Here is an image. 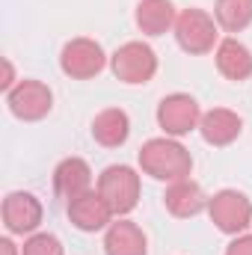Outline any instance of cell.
<instances>
[{
  "instance_id": "21",
  "label": "cell",
  "mask_w": 252,
  "mask_h": 255,
  "mask_svg": "<svg viewBox=\"0 0 252 255\" xmlns=\"http://www.w3.org/2000/svg\"><path fill=\"white\" fill-rule=\"evenodd\" d=\"M6 80H3V92H12V77H15V74H12V63H9V60H6Z\"/></svg>"
},
{
  "instance_id": "13",
  "label": "cell",
  "mask_w": 252,
  "mask_h": 255,
  "mask_svg": "<svg viewBox=\"0 0 252 255\" xmlns=\"http://www.w3.org/2000/svg\"><path fill=\"white\" fill-rule=\"evenodd\" d=\"M104 253L107 255H145V235L139 226L130 220H119L107 229L104 238Z\"/></svg>"
},
{
  "instance_id": "15",
  "label": "cell",
  "mask_w": 252,
  "mask_h": 255,
  "mask_svg": "<svg viewBox=\"0 0 252 255\" xmlns=\"http://www.w3.org/2000/svg\"><path fill=\"white\" fill-rule=\"evenodd\" d=\"M127 133H130V119L125 110H104L92 122V136L104 148H119L127 139Z\"/></svg>"
},
{
  "instance_id": "19",
  "label": "cell",
  "mask_w": 252,
  "mask_h": 255,
  "mask_svg": "<svg viewBox=\"0 0 252 255\" xmlns=\"http://www.w3.org/2000/svg\"><path fill=\"white\" fill-rule=\"evenodd\" d=\"M21 255H63V244L54 235H33L24 244Z\"/></svg>"
},
{
  "instance_id": "14",
  "label": "cell",
  "mask_w": 252,
  "mask_h": 255,
  "mask_svg": "<svg viewBox=\"0 0 252 255\" xmlns=\"http://www.w3.org/2000/svg\"><path fill=\"white\" fill-rule=\"evenodd\" d=\"M217 68L229 80H247L252 74V54L238 39H226L217 48Z\"/></svg>"
},
{
  "instance_id": "8",
  "label": "cell",
  "mask_w": 252,
  "mask_h": 255,
  "mask_svg": "<svg viewBox=\"0 0 252 255\" xmlns=\"http://www.w3.org/2000/svg\"><path fill=\"white\" fill-rule=\"evenodd\" d=\"M60 65H63V71L68 77L86 80V77H95L104 68V51L92 39H74V42H68L63 48Z\"/></svg>"
},
{
  "instance_id": "17",
  "label": "cell",
  "mask_w": 252,
  "mask_h": 255,
  "mask_svg": "<svg viewBox=\"0 0 252 255\" xmlns=\"http://www.w3.org/2000/svg\"><path fill=\"white\" fill-rule=\"evenodd\" d=\"M166 208H169L175 217H196V214L205 208L202 187L193 184L190 178H184V181H172V187L166 190Z\"/></svg>"
},
{
  "instance_id": "7",
  "label": "cell",
  "mask_w": 252,
  "mask_h": 255,
  "mask_svg": "<svg viewBox=\"0 0 252 255\" xmlns=\"http://www.w3.org/2000/svg\"><path fill=\"white\" fill-rule=\"evenodd\" d=\"M157 122H160V128H163L166 133L184 136V133H190L193 128L202 122V113H199V104H196L190 95L175 92V95H169V98L160 101V107H157Z\"/></svg>"
},
{
  "instance_id": "11",
  "label": "cell",
  "mask_w": 252,
  "mask_h": 255,
  "mask_svg": "<svg viewBox=\"0 0 252 255\" xmlns=\"http://www.w3.org/2000/svg\"><path fill=\"white\" fill-rule=\"evenodd\" d=\"M54 190L60 199H68V202L92 190V172H89L86 160H80V157L63 160L54 172Z\"/></svg>"
},
{
  "instance_id": "12",
  "label": "cell",
  "mask_w": 252,
  "mask_h": 255,
  "mask_svg": "<svg viewBox=\"0 0 252 255\" xmlns=\"http://www.w3.org/2000/svg\"><path fill=\"white\" fill-rule=\"evenodd\" d=\"M199 130H202L205 142H211V145H229V142H235L238 133H241V116L232 113V110L217 107V110H211V113L202 116Z\"/></svg>"
},
{
  "instance_id": "5",
  "label": "cell",
  "mask_w": 252,
  "mask_h": 255,
  "mask_svg": "<svg viewBox=\"0 0 252 255\" xmlns=\"http://www.w3.org/2000/svg\"><path fill=\"white\" fill-rule=\"evenodd\" d=\"M208 211H211V220L217 223V229L226 232V235H238V232H244V229L250 226V220H252L250 199H247L244 193H238V190L217 193V196L211 199Z\"/></svg>"
},
{
  "instance_id": "6",
  "label": "cell",
  "mask_w": 252,
  "mask_h": 255,
  "mask_svg": "<svg viewBox=\"0 0 252 255\" xmlns=\"http://www.w3.org/2000/svg\"><path fill=\"white\" fill-rule=\"evenodd\" d=\"M6 101H9L12 116H18L24 122H36V119H42V116L51 113L54 95L39 80H21L12 92H6Z\"/></svg>"
},
{
  "instance_id": "9",
  "label": "cell",
  "mask_w": 252,
  "mask_h": 255,
  "mask_svg": "<svg viewBox=\"0 0 252 255\" xmlns=\"http://www.w3.org/2000/svg\"><path fill=\"white\" fill-rule=\"evenodd\" d=\"M3 223L12 235H30L42 223V205L33 193H9L3 199Z\"/></svg>"
},
{
  "instance_id": "22",
  "label": "cell",
  "mask_w": 252,
  "mask_h": 255,
  "mask_svg": "<svg viewBox=\"0 0 252 255\" xmlns=\"http://www.w3.org/2000/svg\"><path fill=\"white\" fill-rule=\"evenodd\" d=\"M0 253L3 255H15V244H12L9 238H3V241H0Z\"/></svg>"
},
{
  "instance_id": "20",
  "label": "cell",
  "mask_w": 252,
  "mask_h": 255,
  "mask_svg": "<svg viewBox=\"0 0 252 255\" xmlns=\"http://www.w3.org/2000/svg\"><path fill=\"white\" fill-rule=\"evenodd\" d=\"M226 255H252V238L247 235V238L232 241V244H229V250H226Z\"/></svg>"
},
{
  "instance_id": "3",
  "label": "cell",
  "mask_w": 252,
  "mask_h": 255,
  "mask_svg": "<svg viewBox=\"0 0 252 255\" xmlns=\"http://www.w3.org/2000/svg\"><path fill=\"white\" fill-rule=\"evenodd\" d=\"M175 39L187 54H208L217 45V21L202 9H187L175 21Z\"/></svg>"
},
{
  "instance_id": "4",
  "label": "cell",
  "mask_w": 252,
  "mask_h": 255,
  "mask_svg": "<svg viewBox=\"0 0 252 255\" xmlns=\"http://www.w3.org/2000/svg\"><path fill=\"white\" fill-rule=\"evenodd\" d=\"M157 71V57L142 42H127L113 54V74L125 83H145Z\"/></svg>"
},
{
  "instance_id": "10",
  "label": "cell",
  "mask_w": 252,
  "mask_h": 255,
  "mask_svg": "<svg viewBox=\"0 0 252 255\" xmlns=\"http://www.w3.org/2000/svg\"><path fill=\"white\" fill-rule=\"evenodd\" d=\"M68 217L80 232H98V229H104L110 223L113 208L104 202V196L98 190H89L68 202Z\"/></svg>"
},
{
  "instance_id": "2",
  "label": "cell",
  "mask_w": 252,
  "mask_h": 255,
  "mask_svg": "<svg viewBox=\"0 0 252 255\" xmlns=\"http://www.w3.org/2000/svg\"><path fill=\"white\" fill-rule=\"evenodd\" d=\"M98 193L113 214H130L139 199V175L130 166H107L98 178Z\"/></svg>"
},
{
  "instance_id": "1",
  "label": "cell",
  "mask_w": 252,
  "mask_h": 255,
  "mask_svg": "<svg viewBox=\"0 0 252 255\" xmlns=\"http://www.w3.org/2000/svg\"><path fill=\"white\" fill-rule=\"evenodd\" d=\"M139 166L157 181H184L193 169V157L184 145L172 139H148L139 148Z\"/></svg>"
},
{
  "instance_id": "18",
  "label": "cell",
  "mask_w": 252,
  "mask_h": 255,
  "mask_svg": "<svg viewBox=\"0 0 252 255\" xmlns=\"http://www.w3.org/2000/svg\"><path fill=\"white\" fill-rule=\"evenodd\" d=\"M214 15L226 33H241L252 24V0H217Z\"/></svg>"
},
{
  "instance_id": "16",
  "label": "cell",
  "mask_w": 252,
  "mask_h": 255,
  "mask_svg": "<svg viewBox=\"0 0 252 255\" xmlns=\"http://www.w3.org/2000/svg\"><path fill=\"white\" fill-rule=\"evenodd\" d=\"M175 21V6L169 0H142L136 6V24L148 36H163Z\"/></svg>"
}]
</instances>
